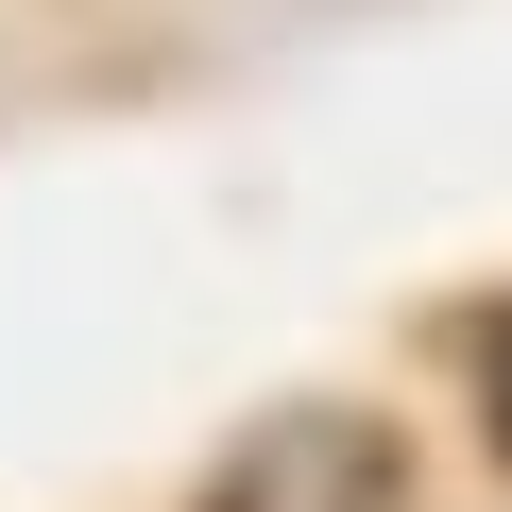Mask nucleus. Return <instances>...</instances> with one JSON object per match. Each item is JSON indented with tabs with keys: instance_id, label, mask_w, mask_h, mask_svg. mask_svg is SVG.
<instances>
[{
	"instance_id": "obj_2",
	"label": "nucleus",
	"mask_w": 512,
	"mask_h": 512,
	"mask_svg": "<svg viewBox=\"0 0 512 512\" xmlns=\"http://www.w3.org/2000/svg\"><path fill=\"white\" fill-rule=\"evenodd\" d=\"M461 359H478V410H495V461H512V308H495V325H461Z\"/></svg>"
},
{
	"instance_id": "obj_1",
	"label": "nucleus",
	"mask_w": 512,
	"mask_h": 512,
	"mask_svg": "<svg viewBox=\"0 0 512 512\" xmlns=\"http://www.w3.org/2000/svg\"><path fill=\"white\" fill-rule=\"evenodd\" d=\"M205 512H410V461H393V427H359V410H274V427L205 478Z\"/></svg>"
}]
</instances>
